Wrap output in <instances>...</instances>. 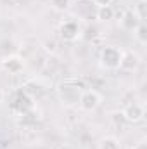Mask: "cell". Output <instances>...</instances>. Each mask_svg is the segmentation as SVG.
Returning <instances> with one entry per match:
<instances>
[{"label": "cell", "mask_w": 147, "mask_h": 149, "mask_svg": "<svg viewBox=\"0 0 147 149\" xmlns=\"http://www.w3.org/2000/svg\"><path fill=\"white\" fill-rule=\"evenodd\" d=\"M114 0H94V3L97 5V7H104V5H111Z\"/></svg>", "instance_id": "cell-15"}, {"label": "cell", "mask_w": 147, "mask_h": 149, "mask_svg": "<svg viewBox=\"0 0 147 149\" xmlns=\"http://www.w3.org/2000/svg\"><path fill=\"white\" fill-rule=\"evenodd\" d=\"M132 12L135 14V17H137L140 23H144L146 17H147V0H139Z\"/></svg>", "instance_id": "cell-11"}, {"label": "cell", "mask_w": 147, "mask_h": 149, "mask_svg": "<svg viewBox=\"0 0 147 149\" xmlns=\"http://www.w3.org/2000/svg\"><path fill=\"white\" fill-rule=\"evenodd\" d=\"M59 35L64 42H76L81 37V28L76 21H64L59 26Z\"/></svg>", "instance_id": "cell-4"}, {"label": "cell", "mask_w": 147, "mask_h": 149, "mask_svg": "<svg viewBox=\"0 0 147 149\" xmlns=\"http://www.w3.org/2000/svg\"><path fill=\"white\" fill-rule=\"evenodd\" d=\"M123 52H125V50H121V49L116 47V45H107V47H104L102 52H101V57H99L101 66H102L104 70H107V71H116V70H119L121 59H123Z\"/></svg>", "instance_id": "cell-1"}, {"label": "cell", "mask_w": 147, "mask_h": 149, "mask_svg": "<svg viewBox=\"0 0 147 149\" xmlns=\"http://www.w3.org/2000/svg\"><path fill=\"white\" fill-rule=\"evenodd\" d=\"M140 64V57L135 54V52H123V59H121V66L119 70H126V71H133L137 70Z\"/></svg>", "instance_id": "cell-7"}, {"label": "cell", "mask_w": 147, "mask_h": 149, "mask_svg": "<svg viewBox=\"0 0 147 149\" xmlns=\"http://www.w3.org/2000/svg\"><path fill=\"white\" fill-rule=\"evenodd\" d=\"M123 116L126 120V123H139L144 120L146 116V108L140 102H130L125 109H123Z\"/></svg>", "instance_id": "cell-5"}, {"label": "cell", "mask_w": 147, "mask_h": 149, "mask_svg": "<svg viewBox=\"0 0 147 149\" xmlns=\"http://www.w3.org/2000/svg\"><path fill=\"white\" fill-rule=\"evenodd\" d=\"M111 120L116 123V125H121V123H126V120H125V116H123V111H114L111 114Z\"/></svg>", "instance_id": "cell-14"}, {"label": "cell", "mask_w": 147, "mask_h": 149, "mask_svg": "<svg viewBox=\"0 0 147 149\" xmlns=\"http://www.w3.org/2000/svg\"><path fill=\"white\" fill-rule=\"evenodd\" d=\"M50 5L57 12H66L71 7V0H50Z\"/></svg>", "instance_id": "cell-13"}, {"label": "cell", "mask_w": 147, "mask_h": 149, "mask_svg": "<svg viewBox=\"0 0 147 149\" xmlns=\"http://www.w3.org/2000/svg\"><path fill=\"white\" fill-rule=\"evenodd\" d=\"M2 68L10 74H19L24 70V59L16 54H9L2 59Z\"/></svg>", "instance_id": "cell-6"}, {"label": "cell", "mask_w": 147, "mask_h": 149, "mask_svg": "<svg viewBox=\"0 0 147 149\" xmlns=\"http://www.w3.org/2000/svg\"><path fill=\"white\" fill-rule=\"evenodd\" d=\"M102 102V95L97 92V90H83L81 95H80V101H78V106L87 113L95 111Z\"/></svg>", "instance_id": "cell-3"}, {"label": "cell", "mask_w": 147, "mask_h": 149, "mask_svg": "<svg viewBox=\"0 0 147 149\" xmlns=\"http://www.w3.org/2000/svg\"><path fill=\"white\" fill-rule=\"evenodd\" d=\"M139 19L135 17V14L132 12V10H125L123 12V16H121V19H119V26L123 28V30H128V31H133L137 26H139Z\"/></svg>", "instance_id": "cell-8"}, {"label": "cell", "mask_w": 147, "mask_h": 149, "mask_svg": "<svg viewBox=\"0 0 147 149\" xmlns=\"http://www.w3.org/2000/svg\"><path fill=\"white\" fill-rule=\"evenodd\" d=\"M133 37L137 38V42L142 43V45L147 43V26L144 23H139V26L133 30Z\"/></svg>", "instance_id": "cell-12"}, {"label": "cell", "mask_w": 147, "mask_h": 149, "mask_svg": "<svg viewBox=\"0 0 147 149\" xmlns=\"http://www.w3.org/2000/svg\"><path fill=\"white\" fill-rule=\"evenodd\" d=\"M114 9L112 5H104V7H97V12H95V17L99 21H111L114 19Z\"/></svg>", "instance_id": "cell-10"}, {"label": "cell", "mask_w": 147, "mask_h": 149, "mask_svg": "<svg viewBox=\"0 0 147 149\" xmlns=\"http://www.w3.org/2000/svg\"><path fill=\"white\" fill-rule=\"evenodd\" d=\"M81 92H83V90L76 85L74 80H66V81L59 83V87H57L59 99H61V102L66 104V106H78V101H80Z\"/></svg>", "instance_id": "cell-2"}, {"label": "cell", "mask_w": 147, "mask_h": 149, "mask_svg": "<svg viewBox=\"0 0 147 149\" xmlns=\"http://www.w3.org/2000/svg\"><path fill=\"white\" fill-rule=\"evenodd\" d=\"M97 149H121V142H119V139H116L112 135H106L99 141Z\"/></svg>", "instance_id": "cell-9"}, {"label": "cell", "mask_w": 147, "mask_h": 149, "mask_svg": "<svg viewBox=\"0 0 147 149\" xmlns=\"http://www.w3.org/2000/svg\"><path fill=\"white\" fill-rule=\"evenodd\" d=\"M132 149H147V146H146V142H144V141H140V142H137Z\"/></svg>", "instance_id": "cell-16"}]
</instances>
